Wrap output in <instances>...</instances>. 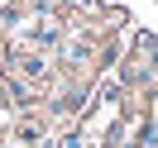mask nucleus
<instances>
[{
    "mask_svg": "<svg viewBox=\"0 0 158 148\" xmlns=\"http://www.w3.org/2000/svg\"><path fill=\"white\" fill-rule=\"evenodd\" d=\"M62 5H72V10H86V14H96V10H101V0H62Z\"/></svg>",
    "mask_w": 158,
    "mask_h": 148,
    "instance_id": "1",
    "label": "nucleus"
}]
</instances>
